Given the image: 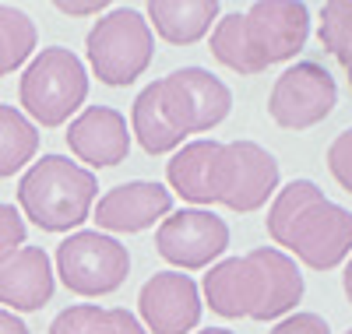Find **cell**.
Wrapping results in <instances>:
<instances>
[{
    "mask_svg": "<svg viewBox=\"0 0 352 334\" xmlns=\"http://www.w3.org/2000/svg\"><path fill=\"white\" fill-rule=\"evenodd\" d=\"M99 179L67 155H43L18 179V211L43 232H78L92 219Z\"/></svg>",
    "mask_w": 352,
    "mask_h": 334,
    "instance_id": "4",
    "label": "cell"
},
{
    "mask_svg": "<svg viewBox=\"0 0 352 334\" xmlns=\"http://www.w3.org/2000/svg\"><path fill=\"white\" fill-rule=\"evenodd\" d=\"M25 239H28V225L21 219V211L14 204H0V260L21 250Z\"/></svg>",
    "mask_w": 352,
    "mask_h": 334,
    "instance_id": "24",
    "label": "cell"
},
{
    "mask_svg": "<svg viewBox=\"0 0 352 334\" xmlns=\"http://www.w3.org/2000/svg\"><path fill=\"white\" fill-rule=\"evenodd\" d=\"M201 292L184 271H159L138 292V320L148 334H190L201 324Z\"/></svg>",
    "mask_w": 352,
    "mask_h": 334,
    "instance_id": "12",
    "label": "cell"
},
{
    "mask_svg": "<svg viewBox=\"0 0 352 334\" xmlns=\"http://www.w3.org/2000/svg\"><path fill=\"white\" fill-rule=\"evenodd\" d=\"M50 334H148L141 320L124 307H96V302H74L60 310L50 324Z\"/></svg>",
    "mask_w": 352,
    "mask_h": 334,
    "instance_id": "17",
    "label": "cell"
},
{
    "mask_svg": "<svg viewBox=\"0 0 352 334\" xmlns=\"http://www.w3.org/2000/svg\"><path fill=\"white\" fill-rule=\"evenodd\" d=\"M338 106V85L324 64L300 60L285 67L268 96V116L282 131H310L335 113Z\"/></svg>",
    "mask_w": 352,
    "mask_h": 334,
    "instance_id": "10",
    "label": "cell"
},
{
    "mask_svg": "<svg viewBox=\"0 0 352 334\" xmlns=\"http://www.w3.org/2000/svg\"><path fill=\"white\" fill-rule=\"evenodd\" d=\"M320 46H324L335 60L352 49V0H331L320 8Z\"/></svg>",
    "mask_w": 352,
    "mask_h": 334,
    "instance_id": "22",
    "label": "cell"
},
{
    "mask_svg": "<svg viewBox=\"0 0 352 334\" xmlns=\"http://www.w3.org/2000/svg\"><path fill=\"white\" fill-rule=\"evenodd\" d=\"M56 11L71 14V18H99V14L109 11V4H106V0H92V4H67V0H60V4H56Z\"/></svg>",
    "mask_w": 352,
    "mask_h": 334,
    "instance_id": "26",
    "label": "cell"
},
{
    "mask_svg": "<svg viewBox=\"0 0 352 334\" xmlns=\"http://www.w3.org/2000/svg\"><path fill=\"white\" fill-rule=\"evenodd\" d=\"M342 289H345V299L352 302V254L345 260V271H342Z\"/></svg>",
    "mask_w": 352,
    "mask_h": 334,
    "instance_id": "28",
    "label": "cell"
},
{
    "mask_svg": "<svg viewBox=\"0 0 352 334\" xmlns=\"http://www.w3.org/2000/svg\"><path fill=\"white\" fill-rule=\"evenodd\" d=\"M56 275L43 247H25L0 260V310L36 313L53 299Z\"/></svg>",
    "mask_w": 352,
    "mask_h": 334,
    "instance_id": "15",
    "label": "cell"
},
{
    "mask_svg": "<svg viewBox=\"0 0 352 334\" xmlns=\"http://www.w3.org/2000/svg\"><path fill=\"white\" fill-rule=\"evenodd\" d=\"M60 282L67 285V292L85 296V299H99L116 292L127 275H131V254L120 239H113L99 229H78L71 232L53 257Z\"/></svg>",
    "mask_w": 352,
    "mask_h": 334,
    "instance_id": "8",
    "label": "cell"
},
{
    "mask_svg": "<svg viewBox=\"0 0 352 334\" xmlns=\"http://www.w3.org/2000/svg\"><path fill=\"white\" fill-rule=\"evenodd\" d=\"M310 39V11L296 0H257L247 11L219 14L212 28V56L243 78L296 60Z\"/></svg>",
    "mask_w": 352,
    "mask_h": 334,
    "instance_id": "3",
    "label": "cell"
},
{
    "mask_svg": "<svg viewBox=\"0 0 352 334\" xmlns=\"http://www.w3.org/2000/svg\"><path fill=\"white\" fill-rule=\"evenodd\" d=\"M166 124L187 141V134L215 131L232 109V92L222 78L204 67H176L155 81Z\"/></svg>",
    "mask_w": 352,
    "mask_h": 334,
    "instance_id": "9",
    "label": "cell"
},
{
    "mask_svg": "<svg viewBox=\"0 0 352 334\" xmlns=\"http://www.w3.org/2000/svg\"><path fill=\"white\" fill-rule=\"evenodd\" d=\"M88 99V71L67 46H46L25 64L18 81L21 113L36 127H64Z\"/></svg>",
    "mask_w": 352,
    "mask_h": 334,
    "instance_id": "5",
    "label": "cell"
},
{
    "mask_svg": "<svg viewBox=\"0 0 352 334\" xmlns=\"http://www.w3.org/2000/svg\"><path fill=\"white\" fill-rule=\"evenodd\" d=\"M67 148L78 162L92 169H113L131 155L127 116L113 106H85L67 124Z\"/></svg>",
    "mask_w": 352,
    "mask_h": 334,
    "instance_id": "14",
    "label": "cell"
},
{
    "mask_svg": "<svg viewBox=\"0 0 352 334\" xmlns=\"http://www.w3.org/2000/svg\"><path fill=\"white\" fill-rule=\"evenodd\" d=\"M169 211H173V194L162 183H155V179H131V183L106 190L92 204V222L106 236L109 232L134 236L159 225Z\"/></svg>",
    "mask_w": 352,
    "mask_h": 334,
    "instance_id": "13",
    "label": "cell"
},
{
    "mask_svg": "<svg viewBox=\"0 0 352 334\" xmlns=\"http://www.w3.org/2000/svg\"><path fill=\"white\" fill-rule=\"evenodd\" d=\"M278 159L257 141H229L212 151L208 169H204V197L212 204H222L229 211H250L264 208L268 197L278 190Z\"/></svg>",
    "mask_w": 352,
    "mask_h": 334,
    "instance_id": "6",
    "label": "cell"
},
{
    "mask_svg": "<svg viewBox=\"0 0 352 334\" xmlns=\"http://www.w3.org/2000/svg\"><path fill=\"white\" fill-rule=\"evenodd\" d=\"M219 148V141L212 137H197V141H187L173 151V159L166 162V190L184 197L197 208H208V197H204V169H208V159L212 151Z\"/></svg>",
    "mask_w": 352,
    "mask_h": 334,
    "instance_id": "18",
    "label": "cell"
},
{
    "mask_svg": "<svg viewBox=\"0 0 352 334\" xmlns=\"http://www.w3.org/2000/svg\"><path fill=\"white\" fill-rule=\"evenodd\" d=\"M36 46H39L36 21L21 8L0 4V78H8L18 67H25L28 60L36 56Z\"/></svg>",
    "mask_w": 352,
    "mask_h": 334,
    "instance_id": "21",
    "label": "cell"
},
{
    "mask_svg": "<svg viewBox=\"0 0 352 334\" xmlns=\"http://www.w3.org/2000/svg\"><path fill=\"white\" fill-rule=\"evenodd\" d=\"M85 53L92 74L109 88H127L148 71L155 56V36L138 8H109L88 28Z\"/></svg>",
    "mask_w": 352,
    "mask_h": 334,
    "instance_id": "7",
    "label": "cell"
},
{
    "mask_svg": "<svg viewBox=\"0 0 352 334\" xmlns=\"http://www.w3.org/2000/svg\"><path fill=\"white\" fill-rule=\"evenodd\" d=\"M131 137H138V144L148 151V155H169L180 144H187L180 134H176L166 116H162V106H159V92H155V81L144 85L134 106H131Z\"/></svg>",
    "mask_w": 352,
    "mask_h": 334,
    "instance_id": "19",
    "label": "cell"
},
{
    "mask_svg": "<svg viewBox=\"0 0 352 334\" xmlns=\"http://www.w3.org/2000/svg\"><path fill=\"white\" fill-rule=\"evenodd\" d=\"M345 334H352V331H345Z\"/></svg>",
    "mask_w": 352,
    "mask_h": 334,
    "instance_id": "31",
    "label": "cell"
},
{
    "mask_svg": "<svg viewBox=\"0 0 352 334\" xmlns=\"http://www.w3.org/2000/svg\"><path fill=\"white\" fill-rule=\"evenodd\" d=\"M328 172L335 176V183L352 194V127L342 131L331 144H328Z\"/></svg>",
    "mask_w": 352,
    "mask_h": 334,
    "instance_id": "23",
    "label": "cell"
},
{
    "mask_svg": "<svg viewBox=\"0 0 352 334\" xmlns=\"http://www.w3.org/2000/svg\"><path fill=\"white\" fill-rule=\"evenodd\" d=\"M229 247V225L208 208L169 211L155 229V250L176 271L212 267Z\"/></svg>",
    "mask_w": 352,
    "mask_h": 334,
    "instance_id": "11",
    "label": "cell"
},
{
    "mask_svg": "<svg viewBox=\"0 0 352 334\" xmlns=\"http://www.w3.org/2000/svg\"><path fill=\"white\" fill-rule=\"evenodd\" d=\"M194 334H236V331H229V327H204V331H194Z\"/></svg>",
    "mask_w": 352,
    "mask_h": 334,
    "instance_id": "30",
    "label": "cell"
},
{
    "mask_svg": "<svg viewBox=\"0 0 352 334\" xmlns=\"http://www.w3.org/2000/svg\"><path fill=\"white\" fill-rule=\"evenodd\" d=\"M0 334H32V331H28V324H25L18 313L0 310Z\"/></svg>",
    "mask_w": 352,
    "mask_h": 334,
    "instance_id": "27",
    "label": "cell"
},
{
    "mask_svg": "<svg viewBox=\"0 0 352 334\" xmlns=\"http://www.w3.org/2000/svg\"><path fill=\"white\" fill-rule=\"evenodd\" d=\"M338 64H342V71H345V78H349V88H352V49L338 56Z\"/></svg>",
    "mask_w": 352,
    "mask_h": 334,
    "instance_id": "29",
    "label": "cell"
},
{
    "mask_svg": "<svg viewBox=\"0 0 352 334\" xmlns=\"http://www.w3.org/2000/svg\"><path fill=\"white\" fill-rule=\"evenodd\" d=\"M268 334H331V327H328V320L320 317V313H289V317H282Z\"/></svg>",
    "mask_w": 352,
    "mask_h": 334,
    "instance_id": "25",
    "label": "cell"
},
{
    "mask_svg": "<svg viewBox=\"0 0 352 334\" xmlns=\"http://www.w3.org/2000/svg\"><path fill=\"white\" fill-rule=\"evenodd\" d=\"M268 236L275 250L310 271H335L352 254V211L328 201L314 179H289L268 208Z\"/></svg>",
    "mask_w": 352,
    "mask_h": 334,
    "instance_id": "2",
    "label": "cell"
},
{
    "mask_svg": "<svg viewBox=\"0 0 352 334\" xmlns=\"http://www.w3.org/2000/svg\"><path fill=\"white\" fill-rule=\"evenodd\" d=\"M36 151H39V127L21 109L0 102V179L36 162Z\"/></svg>",
    "mask_w": 352,
    "mask_h": 334,
    "instance_id": "20",
    "label": "cell"
},
{
    "mask_svg": "<svg viewBox=\"0 0 352 334\" xmlns=\"http://www.w3.org/2000/svg\"><path fill=\"white\" fill-rule=\"evenodd\" d=\"M152 36L169 46H194L215 28L219 0H152L144 8Z\"/></svg>",
    "mask_w": 352,
    "mask_h": 334,
    "instance_id": "16",
    "label": "cell"
},
{
    "mask_svg": "<svg viewBox=\"0 0 352 334\" xmlns=\"http://www.w3.org/2000/svg\"><path fill=\"white\" fill-rule=\"evenodd\" d=\"M197 292H204L212 313L226 320H282L296 310L307 285L292 257L275 247H257L212 264Z\"/></svg>",
    "mask_w": 352,
    "mask_h": 334,
    "instance_id": "1",
    "label": "cell"
}]
</instances>
